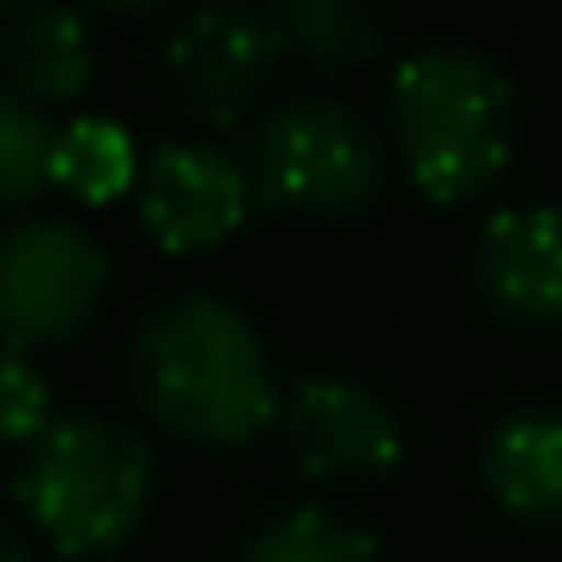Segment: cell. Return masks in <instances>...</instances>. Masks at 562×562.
Instances as JSON below:
<instances>
[{
  "label": "cell",
  "mask_w": 562,
  "mask_h": 562,
  "mask_svg": "<svg viewBox=\"0 0 562 562\" xmlns=\"http://www.w3.org/2000/svg\"><path fill=\"white\" fill-rule=\"evenodd\" d=\"M139 417L188 448H255L284 417V381L260 327L212 291L164 296L127 339Z\"/></svg>",
  "instance_id": "cell-1"
},
{
  "label": "cell",
  "mask_w": 562,
  "mask_h": 562,
  "mask_svg": "<svg viewBox=\"0 0 562 562\" xmlns=\"http://www.w3.org/2000/svg\"><path fill=\"white\" fill-rule=\"evenodd\" d=\"M279 436L308 484H381L405 460L400 405L357 375H308L284 387Z\"/></svg>",
  "instance_id": "cell-7"
},
{
  "label": "cell",
  "mask_w": 562,
  "mask_h": 562,
  "mask_svg": "<svg viewBox=\"0 0 562 562\" xmlns=\"http://www.w3.org/2000/svg\"><path fill=\"white\" fill-rule=\"evenodd\" d=\"M55 417V387L43 375L37 351H19V345L0 339V448H37Z\"/></svg>",
  "instance_id": "cell-16"
},
{
  "label": "cell",
  "mask_w": 562,
  "mask_h": 562,
  "mask_svg": "<svg viewBox=\"0 0 562 562\" xmlns=\"http://www.w3.org/2000/svg\"><path fill=\"white\" fill-rule=\"evenodd\" d=\"M25 7H31V0H0V25H7L13 13H25Z\"/></svg>",
  "instance_id": "cell-19"
},
{
  "label": "cell",
  "mask_w": 562,
  "mask_h": 562,
  "mask_svg": "<svg viewBox=\"0 0 562 562\" xmlns=\"http://www.w3.org/2000/svg\"><path fill=\"white\" fill-rule=\"evenodd\" d=\"M243 170L260 206L291 212V218H369L393 188V139L363 110L327 98V91H296L279 98L248 122Z\"/></svg>",
  "instance_id": "cell-4"
},
{
  "label": "cell",
  "mask_w": 562,
  "mask_h": 562,
  "mask_svg": "<svg viewBox=\"0 0 562 562\" xmlns=\"http://www.w3.org/2000/svg\"><path fill=\"white\" fill-rule=\"evenodd\" d=\"M255 212V188L236 151L218 139H164L146 151L134 188V218L151 248L164 255H212L224 248Z\"/></svg>",
  "instance_id": "cell-8"
},
{
  "label": "cell",
  "mask_w": 562,
  "mask_h": 562,
  "mask_svg": "<svg viewBox=\"0 0 562 562\" xmlns=\"http://www.w3.org/2000/svg\"><path fill=\"white\" fill-rule=\"evenodd\" d=\"M91 74H98L91 25L67 0H31L25 13L0 25V86L37 103L43 115L74 110L91 91Z\"/></svg>",
  "instance_id": "cell-10"
},
{
  "label": "cell",
  "mask_w": 562,
  "mask_h": 562,
  "mask_svg": "<svg viewBox=\"0 0 562 562\" xmlns=\"http://www.w3.org/2000/svg\"><path fill=\"white\" fill-rule=\"evenodd\" d=\"M477 477L490 502L520 526H562V412L520 405L496 417L477 448Z\"/></svg>",
  "instance_id": "cell-11"
},
{
  "label": "cell",
  "mask_w": 562,
  "mask_h": 562,
  "mask_svg": "<svg viewBox=\"0 0 562 562\" xmlns=\"http://www.w3.org/2000/svg\"><path fill=\"white\" fill-rule=\"evenodd\" d=\"M110 296V255L67 212H31L0 231V339L19 351L74 345Z\"/></svg>",
  "instance_id": "cell-5"
},
{
  "label": "cell",
  "mask_w": 562,
  "mask_h": 562,
  "mask_svg": "<svg viewBox=\"0 0 562 562\" xmlns=\"http://www.w3.org/2000/svg\"><path fill=\"white\" fill-rule=\"evenodd\" d=\"M472 291L514 327H562V206H502L472 236Z\"/></svg>",
  "instance_id": "cell-9"
},
{
  "label": "cell",
  "mask_w": 562,
  "mask_h": 562,
  "mask_svg": "<svg viewBox=\"0 0 562 562\" xmlns=\"http://www.w3.org/2000/svg\"><path fill=\"white\" fill-rule=\"evenodd\" d=\"M0 562H37V532H25L7 508H0Z\"/></svg>",
  "instance_id": "cell-18"
},
{
  "label": "cell",
  "mask_w": 562,
  "mask_h": 562,
  "mask_svg": "<svg viewBox=\"0 0 562 562\" xmlns=\"http://www.w3.org/2000/svg\"><path fill=\"white\" fill-rule=\"evenodd\" d=\"M91 13H110V19H182L188 7H200V0H86Z\"/></svg>",
  "instance_id": "cell-17"
},
{
  "label": "cell",
  "mask_w": 562,
  "mask_h": 562,
  "mask_svg": "<svg viewBox=\"0 0 562 562\" xmlns=\"http://www.w3.org/2000/svg\"><path fill=\"white\" fill-rule=\"evenodd\" d=\"M284 49L272 37L267 7L255 0H200L176 19L164 43V91L194 139H218L255 115L279 74Z\"/></svg>",
  "instance_id": "cell-6"
},
{
  "label": "cell",
  "mask_w": 562,
  "mask_h": 562,
  "mask_svg": "<svg viewBox=\"0 0 562 562\" xmlns=\"http://www.w3.org/2000/svg\"><path fill=\"white\" fill-rule=\"evenodd\" d=\"M514 86L490 55L465 43H429L393 67L387 139L412 188L436 206L484 200L514 158Z\"/></svg>",
  "instance_id": "cell-2"
},
{
  "label": "cell",
  "mask_w": 562,
  "mask_h": 562,
  "mask_svg": "<svg viewBox=\"0 0 562 562\" xmlns=\"http://www.w3.org/2000/svg\"><path fill=\"white\" fill-rule=\"evenodd\" d=\"M139 170H146V158L122 122H110V115L61 122V151H55V188L61 194L86 200V206H115L122 194L139 188Z\"/></svg>",
  "instance_id": "cell-13"
},
{
  "label": "cell",
  "mask_w": 562,
  "mask_h": 562,
  "mask_svg": "<svg viewBox=\"0 0 562 562\" xmlns=\"http://www.w3.org/2000/svg\"><path fill=\"white\" fill-rule=\"evenodd\" d=\"M260 7L284 61H303L321 79L381 61L393 31V0H260Z\"/></svg>",
  "instance_id": "cell-12"
},
{
  "label": "cell",
  "mask_w": 562,
  "mask_h": 562,
  "mask_svg": "<svg viewBox=\"0 0 562 562\" xmlns=\"http://www.w3.org/2000/svg\"><path fill=\"white\" fill-rule=\"evenodd\" d=\"M61 122L0 86V218H31V206L55 194Z\"/></svg>",
  "instance_id": "cell-14"
},
{
  "label": "cell",
  "mask_w": 562,
  "mask_h": 562,
  "mask_svg": "<svg viewBox=\"0 0 562 562\" xmlns=\"http://www.w3.org/2000/svg\"><path fill=\"white\" fill-rule=\"evenodd\" d=\"M13 496L31 532L67 562H98L134 544L158 496V453L122 417H61L19 460Z\"/></svg>",
  "instance_id": "cell-3"
},
{
  "label": "cell",
  "mask_w": 562,
  "mask_h": 562,
  "mask_svg": "<svg viewBox=\"0 0 562 562\" xmlns=\"http://www.w3.org/2000/svg\"><path fill=\"white\" fill-rule=\"evenodd\" d=\"M236 562H381L375 538L333 508H284L243 544Z\"/></svg>",
  "instance_id": "cell-15"
}]
</instances>
